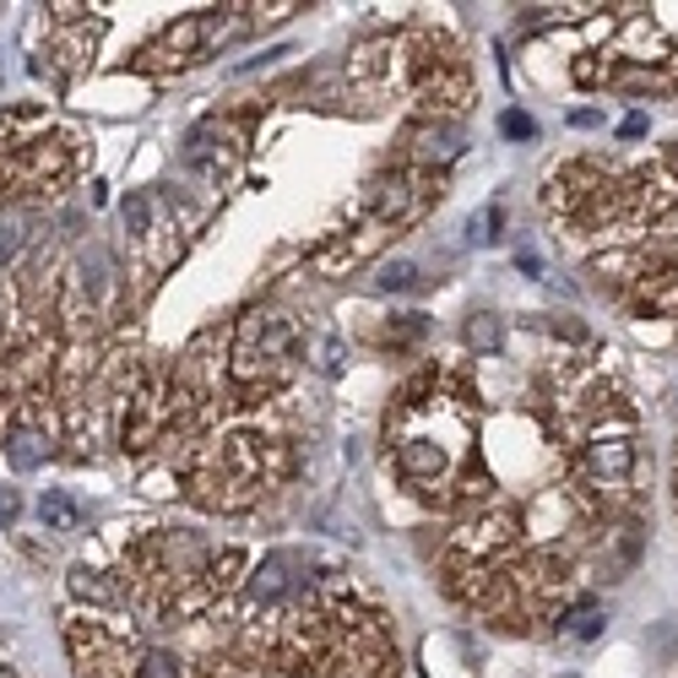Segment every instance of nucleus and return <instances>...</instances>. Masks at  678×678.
<instances>
[{"instance_id":"obj_1","label":"nucleus","mask_w":678,"mask_h":678,"mask_svg":"<svg viewBox=\"0 0 678 678\" xmlns=\"http://www.w3.org/2000/svg\"><path fill=\"white\" fill-rule=\"evenodd\" d=\"M391 434V456L402 484H413L430 499H451V494L473 489V445H478V419H473V396L451 380H419L396 419L385 424Z\"/></svg>"},{"instance_id":"obj_2","label":"nucleus","mask_w":678,"mask_h":678,"mask_svg":"<svg viewBox=\"0 0 678 678\" xmlns=\"http://www.w3.org/2000/svg\"><path fill=\"white\" fill-rule=\"evenodd\" d=\"M294 359H299V326L288 315L255 309V315L240 320V331H234V380L245 391L250 385H261V391L283 385L288 370H294Z\"/></svg>"},{"instance_id":"obj_3","label":"nucleus","mask_w":678,"mask_h":678,"mask_svg":"<svg viewBox=\"0 0 678 678\" xmlns=\"http://www.w3.org/2000/svg\"><path fill=\"white\" fill-rule=\"evenodd\" d=\"M581 467H586V478L597 484V489H618L624 478H629V467H635V439H629V424L618 419V424H597V430L586 434V445H581Z\"/></svg>"},{"instance_id":"obj_4","label":"nucleus","mask_w":678,"mask_h":678,"mask_svg":"<svg viewBox=\"0 0 678 678\" xmlns=\"http://www.w3.org/2000/svg\"><path fill=\"white\" fill-rule=\"evenodd\" d=\"M6 456H11V467H17V473H33V467H44V456H50L44 424H33V419H17V424H11V434H6Z\"/></svg>"},{"instance_id":"obj_5","label":"nucleus","mask_w":678,"mask_h":678,"mask_svg":"<svg viewBox=\"0 0 678 678\" xmlns=\"http://www.w3.org/2000/svg\"><path fill=\"white\" fill-rule=\"evenodd\" d=\"M71 592H76L82 603H120V586L104 581V570H87V564L71 570Z\"/></svg>"},{"instance_id":"obj_6","label":"nucleus","mask_w":678,"mask_h":678,"mask_svg":"<svg viewBox=\"0 0 678 678\" xmlns=\"http://www.w3.org/2000/svg\"><path fill=\"white\" fill-rule=\"evenodd\" d=\"M22 240H28V229H22V218L17 212H0V266L22 250Z\"/></svg>"},{"instance_id":"obj_7","label":"nucleus","mask_w":678,"mask_h":678,"mask_svg":"<svg viewBox=\"0 0 678 678\" xmlns=\"http://www.w3.org/2000/svg\"><path fill=\"white\" fill-rule=\"evenodd\" d=\"M39 516H44L50 527H76V505H71L65 494H44V505H39Z\"/></svg>"},{"instance_id":"obj_8","label":"nucleus","mask_w":678,"mask_h":678,"mask_svg":"<svg viewBox=\"0 0 678 678\" xmlns=\"http://www.w3.org/2000/svg\"><path fill=\"white\" fill-rule=\"evenodd\" d=\"M499 130H505V136H516V141H532V136H538V120H532V115H521V109H505V115H499Z\"/></svg>"},{"instance_id":"obj_9","label":"nucleus","mask_w":678,"mask_h":678,"mask_svg":"<svg viewBox=\"0 0 678 678\" xmlns=\"http://www.w3.org/2000/svg\"><path fill=\"white\" fill-rule=\"evenodd\" d=\"M467 337H473V342H478L484 353H494V348H499V326H494V315H473Z\"/></svg>"},{"instance_id":"obj_10","label":"nucleus","mask_w":678,"mask_h":678,"mask_svg":"<svg viewBox=\"0 0 678 678\" xmlns=\"http://www.w3.org/2000/svg\"><path fill=\"white\" fill-rule=\"evenodd\" d=\"M413 272H419L413 261H396V266H385V272H380V288H413V283H419Z\"/></svg>"},{"instance_id":"obj_11","label":"nucleus","mask_w":678,"mask_h":678,"mask_svg":"<svg viewBox=\"0 0 678 678\" xmlns=\"http://www.w3.org/2000/svg\"><path fill=\"white\" fill-rule=\"evenodd\" d=\"M516 266H521L527 277H543V261H538V250H516Z\"/></svg>"},{"instance_id":"obj_12","label":"nucleus","mask_w":678,"mask_h":678,"mask_svg":"<svg viewBox=\"0 0 678 678\" xmlns=\"http://www.w3.org/2000/svg\"><path fill=\"white\" fill-rule=\"evenodd\" d=\"M17 510H22V505H17V494L0 489V527H11V521H17Z\"/></svg>"},{"instance_id":"obj_13","label":"nucleus","mask_w":678,"mask_h":678,"mask_svg":"<svg viewBox=\"0 0 678 678\" xmlns=\"http://www.w3.org/2000/svg\"><path fill=\"white\" fill-rule=\"evenodd\" d=\"M618 136H646V115H629V120L618 125Z\"/></svg>"},{"instance_id":"obj_14","label":"nucleus","mask_w":678,"mask_h":678,"mask_svg":"<svg viewBox=\"0 0 678 678\" xmlns=\"http://www.w3.org/2000/svg\"><path fill=\"white\" fill-rule=\"evenodd\" d=\"M0 678H11V668H0Z\"/></svg>"}]
</instances>
